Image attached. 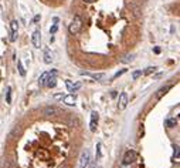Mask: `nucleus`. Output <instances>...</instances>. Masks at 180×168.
Segmentation results:
<instances>
[{
    "label": "nucleus",
    "instance_id": "obj_1",
    "mask_svg": "<svg viewBox=\"0 0 180 168\" xmlns=\"http://www.w3.org/2000/svg\"><path fill=\"white\" fill-rule=\"evenodd\" d=\"M81 27H82V17L80 14H75L72 22L68 26V31H70V34H77L81 30Z\"/></svg>",
    "mask_w": 180,
    "mask_h": 168
},
{
    "label": "nucleus",
    "instance_id": "obj_2",
    "mask_svg": "<svg viewBox=\"0 0 180 168\" xmlns=\"http://www.w3.org/2000/svg\"><path fill=\"white\" fill-rule=\"evenodd\" d=\"M135 160H136V153L133 151V150H128V151L125 153V155H123L122 164H128V165H131Z\"/></svg>",
    "mask_w": 180,
    "mask_h": 168
},
{
    "label": "nucleus",
    "instance_id": "obj_3",
    "mask_svg": "<svg viewBox=\"0 0 180 168\" xmlns=\"http://www.w3.org/2000/svg\"><path fill=\"white\" fill-rule=\"evenodd\" d=\"M172 87H173V83H167L166 86L160 87V88L158 90V93H156V100H162L163 96H165V94H167L170 90H172Z\"/></svg>",
    "mask_w": 180,
    "mask_h": 168
},
{
    "label": "nucleus",
    "instance_id": "obj_4",
    "mask_svg": "<svg viewBox=\"0 0 180 168\" xmlns=\"http://www.w3.org/2000/svg\"><path fill=\"white\" fill-rule=\"evenodd\" d=\"M128 107V94L126 93H121L119 94V100H118V109L121 110H125Z\"/></svg>",
    "mask_w": 180,
    "mask_h": 168
},
{
    "label": "nucleus",
    "instance_id": "obj_5",
    "mask_svg": "<svg viewBox=\"0 0 180 168\" xmlns=\"http://www.w3.org/2000/svg\"><path fill=\"white\" fill-rule=\"evenodd\" d=\"M41 31L40 29H36L33 31V36H31V43H33V46L36 47V49H38L40 47V41H41Z\"/></svg>",
    "mask_w": 180,
    "mask_h": 168
},
{
    "label": "nucleus",
    "instance_id": "obj_6",
    "mask_svg": "<svg viewBox=\"0 0 180 168\" xmlns=\"http://www.w3.org/2000/svg\"><path fill=\"white\" fill-rule=\"evenodd\" d=\"M89 164V151L85 150L84 153L81 154V158H80V168H87Z\"/></svg>",
    "mask_w": 180,
    "mask_h": 168
},
{
    "label": "nucleus",
    "instance_id": "obj_7",
    "mask_svg": "<svg viewBox=\"0 0 180 168\" xmlns=\"http://www.w3.org/2000/svg\"><path fill=\"white\" fill-rule=\"evenodd\" d=\"M10 30H11L10 40L11 41H16V39H17V31H18V23H17V20H13V22L10 23Z\"/></svg>",
    "mask_w": 180,
    "mask_h": 168
},
{
    "label": "nucleus",
    "instance_id": "obj_8",
    "mask_svg": "<svg viewBox=\"0 0 180 168\" xmlns=\"http://www.w3.org/2000/svg\"><path fill=\"white\" fill-rule=\"evenodd\" d=\"M55 76H57V71L53 70L51 73H50V77H48V80H47V84H45L48 88H54L55 84H57V79H55Z\"/></svg>",
    "mask_w": 180,
    "mask_h": 168
},
{
    "label": "nucleus",
    "instance_id": "obj_9",
    "mask_svg": "<svg viewBox=\"0 0 180 168\" xmlns=\"http://www.w3.org/2000/svg\"><path fill=\"white\" fill-rule=\"evenodd\" d=\"M96 123H98V113L92 111L91 113V123H89V130L94 133L96 130Z\"/></svg>",
    "mask_w": 180,
    "mask_h": 168
},
{
    "label": "nucleus",
    "instance_id": "obj_10",
    "mask_svg": "<svg viewBox=\"0 0 180 168\" xmlns=\"http://www.w3.org/2000/svg\"><path fill=\"white\" fill-rule=\"evenodd\" d=\"M65 84H67V88H68V91H78V90L81 88V83H75V84H72L70 80H67Z\"/></svg>",
    "mask_w": 180,
    "mask_h": 168
},
{
    "label": "nucleus",
    "instance_id": "obj_11",
    "mask_svg": "<svg viewBox=\"0 0 180 168\" xmlns=\"http://www.w3.org/2000/svg\"><path fill=\"white\" fill-rule=\"evenodd\" d=\"M64 103H65L67 105H74L75 104V96H74V94L65 96V97H64Z\"/></svg>",
    "mask_w": 180,
    "mask_h": 168
},
{
    "label": "nucleus",
    "instance_id": "obj_12",
    "mask_svg": "<svg viewBox=\"0 0 180 168\" xmlns=\"http://www.w3.org/2000/svg\"><path fill=\"white\" fill-rule=\"evenodd\" d=\"M48 77H50V73H48V71H45V73H43V74L40 76V79H38V83H40V86H45V84H47Z\"/></svg>",
    "mask_w": 180,
    "mask_h": 168
},
{
    "label": "nucleus",
    "instance_id": "obj_13",
    "mask_svg": "<svg viewBox=\"0 0 180 168\" xmlns=\"http://www.w3.org/2000/svg\"><path fill=\"white\" fill-rule=\"evenodd\" d=\"M53 54L50 51H48V50H45V53H44V63L45 64H51L53 63Z\"/></svg>",
    "mask_w": 180,
    "mask_h": 168
},
{
    "label": "nucleus",
    "instance_id": "obj_14",
    "mask_svg": "<svg viewBox=\"0 0 180 168\" xmlns=\"http://www.w3.org/2000/svg\"><path fill=\"white\" fill-rule=\"evenodd\" d=\"M6 103H7V104L11 103V87L10 86L6 87Z\"/></svg>",
    "mask_w": 180,
    "mask_h": 168
},
{
    "label": "nucleus",
    "instance_id": "obj_15",
    "mask_svg": "<svg viewBox=\"0 0 180 168\" xmlns=\"http://www.w3.org/2000/svg\"><path fill=\"white\" fill-rule=\"evenodd\" d=\"M102 144H101V142H98V144H96V160H101V158H102Z\"/></svg>",
    "mask_w": 180,
    "mask_h": 168
},
{
    "label": "nucleus",
    "instance_id": "obj_16",
    "mask_svg": "<svg viewBox=\"0 0 180 168\" xmlns=\"http://www.w3.org/2000/svg\"><path fill=\"white\" fill-rule=\"evenodd\" d=\"M17 68H18V73H20V76H22V77H24V76H26V70H24V67H23V63L20 61V60L17 61Z\"/></svg>",
    "mask_w": 180,
    "mask_h": 168
},
{
    "label": "nucleus",
    "instance_id": "obj_17",
    "mask_svg": "<svg viewBox=\"0 0 180 168\" xmlns=\"http://www.w3.org/2000/svg\"><path fill=\"white\" fill-rule=\"evenodd\" d=\"M176 124H177L176 118H167V120H166V125H167L169 128H173Z\"/></svg>",
    "mask_w": 180,
    "mask_h": 168
},
{
    "label": "nucleus",
    "instance_id": "obj_18",
    "mask_svg": "<svg viewBox=\"0 0 180 168\" xmlns=\"http://www.w3.org/2000/svg\"><path fill=\"white\" fill-rule=\"evenodd\" d=\"M142 74H145L142 70H136V71H133V73H132V79H133V80H138Z\"/></svg>",
    "mask_w": 180,
    "mask_h": 168
},
{
    "label": "nucleus",
    "instance_id": "obj_19",
    "mask_svg": "<svg viewBox=\"0 0 180 168\" xmlns=\"http://www.w3.org/2000/svg\"><path fill=\"white\" fill-rule=\"evenodd\" d=\"M44 113L50 116V114H55V113H57V110H55L54 107H45V109H44Z\"/></svg>",
    "mask_w": 180,
    "mask_h": 168
},
{
    "label": "nucleus",
    "instance_id": "obj_20",
    "mask_svg": "<svg viewBox=\"0 0 180 168\" xmlns=\"http://www.w3.org/2000/svg\"><path fill=\"white\" fill-rule=\"evenodd\" d=\"M125 73H126V68H122V70H119L118 73H115V76L112 77V80H116L118 77H121V76H122V74H125Z\"/></svg>",
    "mask_w": 180,
    "mask_h": 168
},
{
    "label": "nucleus",
    "instance_id": "obj_21",
    "mask_svg": "<svg viewBox=\"0 0 180 168\" xmlns=\"http://www.w3.org/2000/svg\"><path fill=\"white\" fill-rule=\"evenodd\" d=\"M155 71H156V67H147L146 70L143 71V73L147 76V74H152V73H155Z\"/></svg>",
    "mask_w": 180,
    "mask_h": 168
},
{
    "label": "nucleus",
    "instance_id": "obj_22",
    "mask_svg": "<svg viewBox=\"0 0 180 168\" xmlns=\"http://www.w3.org/2000/svg\"><path fill=\"white\" fill-rule=\"evenodd\" d=\"M57 30H58V24H55V23H54V26L50 29V33L54 34V33H57Z\"/></svg>",
    "mask_w": 180,
    "mask_h": 168
},
{
    "label": "nucleus",
    "instance_id": "obj_23",
    "mask_svg": "<svg viewBox=\"0 0 180 168\" xmlns=\"http://www.w3.org/2000/svg\"><path fill=\"white\" fill-rule=\"evenodd\" d=\"M65 96H63V94H55L54 96V98H57V100H60V98H64Z\"/></svg>",
    "mask_w": 180,
    "mask_h": 168
},
{
    "label": "nucleus",
    "instance_id": "obj_24",
    "mask_svg": "<svg viewBox=\"0 0 180 168\" xmlns=\"http://www.w3.org/2000/svg\"><path fill=\"white\" fill-rule=\"evenodd\" d=\"M40 20V14H37V16H34V19H33V23H37Z\"/></svg>",
    "mask_w": 180,
    "mask_h": 168
},
{
    "label": "nucleus",
    "instance_id": "obj_25",
    "mask_svg": "<svg viewBox=\"0 0 180 168\" xmlns=\"http://www.w3.org/2000/svg\"><path fill=\"white\" fill-rule=\"evenodd\" d=\"M119 168H131V165H128V164H121V167Z\"/></svg>",
    "mask_w": 180,
    "mask_h": 168
},
{
    "label": "nucleus",
    "instance_id": "obj_26",
    "mask_svg": "<svg viewBox=\"0 0 180 168\" xmlns=\"http://www.w3.org/2000/svg\"><path fill=\"white\" fill-rule=\"evenodd\" d=\"M82 2H84V3H92L94 0H82Z\"/></svg>",
    "mask_w": 180,
    "mask_h": 168
},
{
    "label": "nucleus",
    "instance_id": "obj_27",
    "mask_svg": "<svg viewBox=\"0 0 180 168\" xmlns=\"http://www.w3.org/2000/svg\"><path fill=\"white\" fill-rule=\"evenodd\" d=\"M176 157H177V158H180V151H179V153L176 154Z\"/></svg>",
    "mask_w": 180,
    "mask_h": 168
},
{
    "label": "nucleus",
    "instance_id": "obj_28",
    "mask_svg": "<svg viewBox=\"0 0 180 168\" xmlns=\"http://www.w3.org/2000/svg\"><path fill=\"white\" fill-rule=\"evenodd\" d=\"M91 168H101V167H95V165H92V167Z\"/></svg>",
    "mask_w": 180,
    "mask_h": 168
}]
</instances>
